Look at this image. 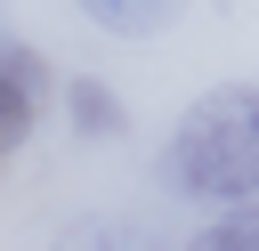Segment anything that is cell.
Returning a JSON list of instances; mask_svg holds the SVG:
<instances>
[{"label":"cell","instance_id":"cell-4","mask_svg":"<svg viewBox=\"0 0 259 251\" xmlns=\"http://www.w3.org/2000/svg\"><path fill=\"white\" fill-rule=\"evenodd\" d=\"M65 121H73V138H121V130H130L121 97H113L105 81H89V73L65 81Z\"/></svg>","mask_w":259,"mask_h":251},{"label":"cell","instance_id":"cell-5","mask_svg":"<svg viewBox=\"0 0 259 251\" xmlns=\"http://www.w3.org/2000/svg\"><path fill=\"white\" fill-rule=\"evenodd\" d=\"M186 251H259V202H243V211H227V219H210Z\"/></svg>","mask_w":259,"mask_h":251},{"label":"cell","instance_id":"cell-3","mask_svg":"<svg viewBox=\"0 0 259 251\" xmlns=\"http://www.w3.org/2000/svg\"><path fill=\"white\" fill-rule=\"evenodd\" d=\"M105 40H154V32H170L178 24V0H73Z\"/></svg>","mask_w":259,"mask_h":251},{"label":"cell","instance_id":"cell-1","mask_svg":"<svg viewBox=\"0 0 259 251\" xmlns=\"http://www.w3.org/2000/svg\"><path fill=\"white\" fill-rule=\"evenodd\" d=\"M162 178L194 202H251L259 194V89L227 81L210 97H194L162 146Z\"/></svg>","mask_w":259,"mask_h":251},{"label":"cell","instance_id":"cell-2","mask_svg":"<svg viewBox=\"0 0 259 251\" xmlns=\"http://www.w3.org/2000/svg\"><path fill=\"white\" fill-rule=\"evenodd\" d=\"M49 89H57V81H49V57L24 49L16 32H0V154H16V146L32 138Z\"/></svg>","mask_w":259,"mask_h":251}]
</instances>
